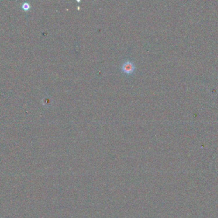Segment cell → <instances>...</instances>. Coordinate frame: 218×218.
Returning <instances> with one entry per match:
<instances>
[{"mask_svg":"<svg viewBox=\"0 0 218 218\" xmlns=\"http://www.w3.org/2000/svg\"><path fill=\"white\" fill-rule=\"evenodd\" d=\"M121 69L124 73L130 74L133 73L135 70V65L131 61H126L124 62L121 67Z\"/></svg>","mask_w":218,"mask_h":218,"instance_id":"cell-1","label":"cell"}]
</instances>
